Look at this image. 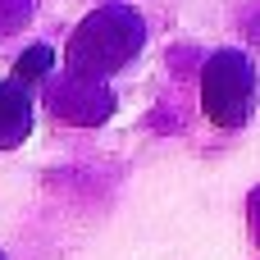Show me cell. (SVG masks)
<instances>
[{
  "instance_id": "1",
  "label": "cell",
  "mask_w": 260,
  "mask_h": 260,
  "mask_svg": "<svg viewBox=\"0 0 260 260\" xmlns=\"http://www.w3.org/2000/svg\"><path fill=\"white\" fill-rule=\"evenodd\" d=\"M142 46V18L123 5H105L96 9L69 41V59H73V73L82 78H105L114 73L119 64H128Z\"/></svg>"
},
{
  "instance_id": "2",
  "label": "cell",
  "mask_w": 260,
  "mask_h": 260,
  "mask_svg": "<svg viewBox=\"0 0 260 260\" xmlns=\"http://www.w3.org/2000/svg\"><path fill=\"white\" fill-rule=\"evenodd\" d=\"M201 105H206L210 123H219V128L247 123V114L256 105V69H251V59L238 55V50H219L201 73Z\"/></svg>"
},
{
  "instance_id": "3",
  "label": "cell",
  "mask_w": 260,
  "mask_h": 260,
  "mask_svg": "<svg viewBox=\"0 0 260 260\" xmlns=\"http://www.w3.org/2000/svg\"><path fill=\"white\" fill-rule=\"evenodd\" d=\"M27 123H32V105L18 87H0V146H14L27 137Z\"/></svg>"
},
{
  "instance_id": "4",
  "label": "cell",
  "mask_w": 260,
  "mask_h": 260,
  "mask_svg": "<svg viewBox=\"0 0 260 260\" xmlns=\"http://www.w3.org/2000/svg\"><path fill=\"white\" fill-rule=\"evenodd\" d=\"M50 64H55V50H50V46H32L27 55H18L14 78H18V82H37V78L50 73Z\"/></svg>"
}]
</instances>
